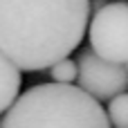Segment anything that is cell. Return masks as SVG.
<instances>
[{
  "instance_id": "5b68a950",
  "label": "cell",
  "mask_w": 128,
  "mask_h": 128,
  "mask_svg": "<svg viewBox=\"0 0 128 128\" xmlns=\"http://www.w3.org/2000/svg\"><path fill=\"white\" fill-rule=\"evenodd\" d=\"M20 83H22V74L20 70L4 56L0 54V115L7 112L14 101L20 97Z\"/></svg>"
},
{
  "instance_id": "6da1fadb",
  "label": "cell",
  "mask_w": 128,
  "mask_h": 128,
  "mask_svg": "<svg viewBox=\"0 0 128 128\" xmlns=\"http://www.w3.org/2000/svg\"><path fill=\"white\" fill-rule=\"evenodd\" d=\"M90 0H0V54L20 72L70 58L90 25Z\"/></svg>"
},
{
  "instance_id": "3957f363",
  "label": "cell",
  "mask_w": 128,
  "mask_h": 128,
  "mask_svg": "<svg viewBox=\"0 0 128 128\" xmlns=\"http://www.w3.org/2000/svg\"><path fill=\"white\" fill-rule=\"evenodd\" d=\"M90 50L104 61L128 63V2H106L88 25Z\"/></svg>"
},
{
  "instance_id": "52a82bcc",
  "label": "cell",
  "mask_w": 128,
  "mask_h": 128,
  "mask_svg": "<svg viewBox=\"0 0 128 128\" xmlns=\"http://www.w3.org/2000/svg\"><path fill=\"white\" fill-rule=\"evenodd\" d=\"M50 76H52L54 83H65V86H70V83L76 81V76H79L76 61H72V58H61V61H56V63L50 68Z\"/></svg>"
},
{
  "instance_id": "7a4b0ae2",
  "label": "cell",
  "mask_w": 128,
  "mask_h": 128,
  "mask_svg": "<svg viewBox=\"0 0 128 128\" xmlns=\"http://www.w3.org/2000/svg\"><path fill=\"white\" fill-rule=\"evenodd\" d=\"M0 128H112L104 106L79 86L38 83L4 112Z\"/></svg>"
},
{
  "instance_id": "277c9868",
  "label": "cell",
  "mask_w": 128,
  "mask_h": 128,
  "mask_svg": "<svg viewBox=\"0 0 128 128\" xmlns=\"http://www.w3.org/2000/svg\"><path fill=\"white\" fill-rule=\"evenodd\" d=\"M79 68V88L90 94L92 99L101 101H112L115 97L124 94L128 90V70L126 65H117L110 61H104L97 56L92 50H86L76 58Z\"/></svg>"
},
{
  "instance_id": "8992f818",
  "label": "cell",
  "mask_w": 128,
  "mask_h": 128,
  "mask_svg": "<svg viewBox=\"0 0 128 128\" xmlns=\"http://www.w3.org/2000/svg\"><path fill=\"white\" fill-rule=\"evenodd\" d=\"M108 119L112 128H128V92L115 97L108 104Z\"/></svg>"
},
{
  "instance_id": "ba28073f",
  "label": "cell",
  "mask_w": 128,
  "mask_h": 128,
  "mask_svg": "<svg viewBox=\"0 0 128 128\" xmlns=\"http://www.w3.org/2000/svg\"><path fill=\"white\" fill-rule=\"evenodd\" d=\"M126 70H128V63H126Z\"/></svg>"
},
{
  "instance_id": "9c48e42d",
  "label": "cell",
  "mask_w": 128,
  "mask_h": 128,
  "mask_svg": "<svg viewBox=\"0 0 128 128\" xmlns=\"http://www.w3.org/2000/svg\"><path fill=\"white\" fill-rule=\"evenodd\" d=\"M0 122H2V119H0Z\"/></svg>"
}]
</instances>
